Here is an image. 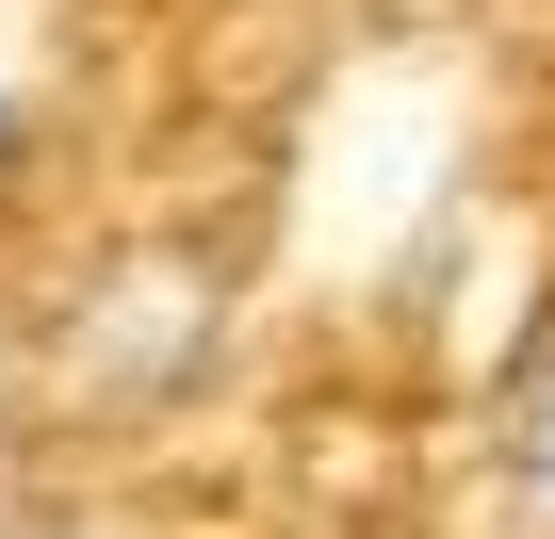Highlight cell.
Instances as JSON below:
<instances>
[{
  "label": "cell",
  "mask_w": 555,
  "mask_h": 539,
  "mask_svg": "<svg viewBox=\"0 0 555 539\" xmlns=\"http://www.w3.org/2000/svg\"><path fill=\"white\" fill-rule=\"evenodd\" d=\"M17 164H34V115H17V82H0V196H17Z\"/></svg>",
  "instance_id": "2"
},
{
  "label": "cell",
  "mask_w": 555,
  "mask_h": 539,
  "mask_svg": "<svg viewBox=\"0 0 555 539\" xmlns=\"http://www.w3.org/2000/svg\"><path fill=\"white\" fill-rule=\"evenodd\" d=\"M490 490H506V523H522V539H555V328H539V360L506 376V425H490Z\"/></svg>",
  "instance_id": "1"
}]
</instances>
